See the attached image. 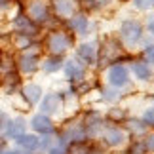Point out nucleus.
<instances>
[{
  "mask_svg": "<svg viewBox=\"0 0 154 154\" xmlns=\"http://www.w3.org/2000/svg\"><path fill=\"white\" fill-rule=\"evenodd\" d=\"M15 67H17V72L21 74H34L36 70L40 69V57L36 51H23L15 61Z\"/></svg>",
  "mask_w": 154,
  "mask_h": 154,
  "instance_id": "nucleus-8",
  "label": "nucleus"
},
{
  "mask_svg": "<svg viewBox=\"0 0 154 154\" xmlns=\"http://www.w3.org/2000/svg\"><path fill=\"white\" fill-rule=\"evenodd\" d=\"M27 15L32 23L40 27L51 21V8L46 0H31L27 6Z\"/></svg>",
  "mask_w": 154,
  "mask_h": 154,
  "instance_id": "nucleus-5",
  "label": "nucleus"
},
{
  "mask_svg": "<svg viewBox=\"0 0 154 154\" xmlns=\"http://www.w3.org/2000/svg\"><path fill=\"white\" fill-rule=\"evenodd\" d=\"M128 129L129 137H143V135L149 131V128L143 124L141 118H131V120H128V126H124Z\"/></svg>",
  "mask_w": 154,
  "mask_h": 154,
  "instance_id": "nucleus-21",
  "label": "nucleus"
},
{
  "mask_svg": "<svg viewBox=\"0 0 154 154\" xmlns=\"http://www.w3.org/2000/svg\"><path fill=\"white\" fill-rule=\"evenodd\" d=\"M27 128L29 124L23 116H15V118H10L8 124H6V133H4V139L6 141H15L19 135L27 133Z\"/></svg>",
  "mask_w": 154,
  "mask_h": 154,
  "instance_id": "nucleus-12",
  "label": "nucleus"
},
{
  "mask_svg": "<svg viewBox=\"0 0 154 154\" xmlns=\"http://www.w3.org/2000/svg\"><path fill=\"white\" fill-rule=\"evenodd\" d=\"M76 61H80L84 67L88 65H93L97 61V48L95 44H80L78 48H76Z\"/></svg>",
  "mask_w": 154,
  "mask_h": 154,
  "instance_id": "nucleus-17",
  "label": "nucleus"
},
{
  "mask_svg": "<svg viewBox=\"0 0 154 154\" xmlns=\"http://www.w3.org/2000/svg\"><path fill=\"white\" fill-rule=\"evenodd\" d=\"M67 25H69L70 31H72L74 34H78V36L90 34V17H88L86 14H74L72 17L67 19Z\"/></svg>",
  "mask_w": 154,
  "mask_h": 154,
  "instance_id": "nucleus-13",
  "label": "nucleus"
},
{
  "mask_svg": "<svg viewBox=\"0 0 154 154\" xmlns=\"http://www.w3.org/2000/svg\"><path fill=\"white\" fill-rule=\"evenodd\" d=\"M146 31H149V32L152 34V36H154V15L150 17L149 21H146Z\"/></svg>",
  "mask_w": 154,
  "mask_h": 154,
  "instance_id": "nucleus-31",
  "label": "nucleus"
},
{
  "mask_svg": "<svg viewBox=\"0 0 154 154\" xmlns=\"http://www.w3.org/2000/svg\"><path fill=\"white\" fill-rule=\"evenodd\" d=\"M105 120L109 124H122L128 120V112L120 109V106H112V109H109V112H106Z\"/></svg>",
  "mask_w": 154,
  "mask_h": 154,
  "instance_id": "nucleus-22",
  "label": "nucleus"
},
{
  "mask_svg": "<svg viewBox=\"0 0 154 154\" xmlns=\"http://www.w3.org/2000/svg\"><path fill=\"white\" fill-rule=\"evenodd\" d=\"M38 109L46 116L59 114L61 109H63V97H61V93H46V95H42V99H40V103H38Z\"/></svg>",
  "mask_w": 154,
  "mask_h": 154,
  "instance_id": "nucleus-10",
  "label": "nucleus"
},
{
  "mask_svg": "<svg viewBox=\"0 0 154 154\" xmlns=\"http://www.w3.org/2000/svg\"><path fill=\"white\" fill-rule=\"evenodd\" d=\"M11 27H14L15 34H27V36H32V38L38 34V25L29 19L25 11H17L14 21H11Z\"/></svg>",
  "mask_w": 154,
  "mask_h": 154,
  "instance_id": "nucleus-9",
  "label": "nucleus"
},
{
  "mask_svg": "<svg viewBox=\"0 0 154 154\" xmlns=\"http://www.w3.org/2000/svg\"><path fill=\"white\" fill-rule=\"evenodd\" d=\"M27 124L31 128V131L36 133V135H55V131H57V126L53 122V118L42 114V112L34 114Z\"/></svg>",
  "mask_w": 154,
  "mask_h": 154,
  "instance_id": "nucleus-6",
  "label": "nucleus"
},
{
  "mask_svg": "<svg viewBox=\"0 0 154 154\" xmlns=\"http://www.w3.org/2000/svg\"><path fill=\"white\" fill-rule=\"evenodd\" d=\"M50 8L59 19H69L76 14V0H51Z\"/></svg>",
  "mask_w": 154,
  "mask_h": 154,
  "instance_id": "nucleus-14",
  "label": "nucleus"
},
{
  "mask_svg": "<svg viewBox=\"0 0 154 154\" xmlns=\"http://www.w3.org/2000/svg\"><path fill=\"white\" fill-rule=\"evenodd\" d=\"M42 95H44L42 86L34 84V82H29V84H25L21 88V97L25 99V103L29 106H36L40 103V99H42Z\"/></svg>",
  "mask_w": 154,
  "mask_h": 154,
  "instance_id": "nucleus-15",
  "label": "nucleus"
},
{
  "mask_svg": "<svg viewBox=\"0 0 154 154\" xmlns=\"http://www.w3.org/2000/svg\"><path fill=\"white\" fill-rule=\"evenodd\" d=\"M8 120H10V116L6 114L4 110H0V143H4V133H6V124H8Z\"/></svg>",
  "mask_w": 154,
  "mask_h": 154,
  "instance_id": "nucleus-27",
  "label": "nucleus"
},
{
  "mask_svg": "<svg viewBox=\"0 0 154 154\" xmlns=\"http://www.w3.org/2000/svg\"><path fill=\"white\" fill-rule=\"evenodd\" d=\"M97 141H76L67 145L65 154H95Z\"/></svg>",
  "mask_w": 154,
  "mask_h": 154,
  "instance_id": "nucleus-19",
  "label": "nucleus"
},
{
  "mask_svg": "<svg viewBox=\"0 0 154 154\" xmlns=\"http://www.w3.org/2000/svg\"><path fill=\"white\" fill-rule=\"evenodd\" d=\"M122 154H124V152H122Z\"/></svg>",
  "mask_w": 154,
  "mask_h": 154,
  "instance_id": "nucleus-35",
  "label": "nucleus"
},
{
  "mask_svg": "<svg viewBox=\"0 0 154 154\" xmlns=\"http://www.w3.org/2000/svg\"><path fill=\"white\" fill-rule=\"evenodd\" d=\"M63 57H59V55H50V57H46L44 61H40V67H42V70L46 74H55L57 70H61L63 69Z\"/></svg>",
  "mask_w": 154,
  "mask_h": 154,
  "instance_id": "nucleus-20",
  "label": "nucleus"
},
{
  "mask_svg": "<svg viewBox=\"0 0 154 154\" xmlns=\"http://www.w3.org/2000/svg\"><path fill=\"white\" fill-rule=\"evenodd\" d=\"M129 139L131 137H129L128 129L124 126L106 122L101 135H99V139H97V143L101 145L103 149H106V150H124L126 145L129 143Z\"/></svg>",
  "mask_w": 154,
  "mask_h": 154,
  "instance_id": "nucleus-1",
  "label": "nucleus"
},
{
  "mask_svg": "<svg viewBox=\"0 0 154 154\" xmlns=\"http://www.w3.org/2000/svg\"><path fill=\"white\" fill-rule=\"evenodd\" d=\"M101 99L106 101V103H110V105H114V103H118L122 99V91L118 90V88H112V86L103 88L101 90Z\"/></svg>",
  "mask_w": 154,
  "mask_h": 154,
  "instance_id": "nucleus-23",
  "label": "nucleus"
},
{
  "mask_svg": "<svg viewBox=\"0 0 154 154\" xmlns=\"http://www.w3.org/2000/svg\"><path fill=\"white\" fill-rule=\"evenodd\" d=\"M44 46H46V50L50 51V55L63 57L65 53L74 46V38H72V34H69L67 31H59V29H55V31H50L48 34H46Z\"/></svg>",
  "mask_w": 154,
  "mask_h": 154,
  "instance_id": "nucleus-2",
  "label": "nucleus"
},
{
  "mask_svg": "<svg viewBox=\"0 0 154 154\" xmlns=\"http://www.w3.org/2000/svg\"><path fill=\"white\" fill-rule=\"evenodd\" d=\"M112 4V0H88V6L91 10H97V8H105V6Z\"/></svg>",
  "mask_w": 154,
  "mask_h": 154,
  "instance_id": "nucleus-30",
  "label": "nucleus"
},
{
  "mask_svg": "<svg viewBox=\"0 0 154 154\" xmlns=\"http://www.w3.org/2000/svg\"><path fill=\"white\" fill-rule=\"evenodd\" d=\"M2 63H4V59H2V50H0V67H2Z\"/></svg>",
  "mask_w": 154,
  "mask_h": 154,
  "instance_id": "nucleus-34",
  "label": "nucleus"
},
{
  "mask_svg": "<svg viewBox=\"0 0 154 154\" xmlns=\"http://www.w3.org/2000/svg\"><path fill=\"white\" fill-rule=\"evenodd\" d=\"M124 57V48L120 44V40L116 38H105L101 44V50H97V65L105 67L109 63H120V59Z\"/></svg>",
  "mask_w": 154,
  "mask_h": 154,
  "instance_id": "nucleus-3",
  "label": "nucleus"
},
{
  "mask_svg": "<svg viewBox=\"0 0 154 154\" xmlns=\"http://www.w3.org/2000/svg\"><path fill=\"white\" fill-rule=\"evenodd\" d=\"M106 82L112 88H124L129 84V69L122 63H112L106 70Z\"/></svg>",
  "mask_w": 154,
  "mask_h": 154,
  "instance_id": "nucleus-7",
  "label": "nucleus"
},
{
  "mask_svg": "<svg viewBox=\"0 0 154 154\" xmlns=\"http://www.w3.org/2000/svg\"><path fill=\"white\" fill-rule=\"evenodd\" d=\"M143 57H145V61L149 63V65L154 63V44H149V46L143 50Z\"/></svg>",
  "mask_w": 154,
  "mask_h": 154,
  "instance_id": "nucleus-29",
  "label": "nucleus"
},
{
  "mask_svg": "<svg viewBox=\"0 0 154 154\" xmlns=\"http://www.w3.org/2000/svg\"><path fill=\"white\" fill-rule=\"evenodd\" d=\"M63 70H65V76H67V80L70 84H80V82H84V78H86V67L80 61H76V59L65 61Z\"/></svg>",
  "mask_w": 154,
  "mask_h": 154,
  "instance_id": "nucleus-11",
  "label": "nucleus"
},
{
  "mask_svg": "<svg viewBox=\"0 0 154 154\" xmlns=\"http://www.w3.org/2000/svg\"><path fill=\"white\" fill-rule=\"evenodd\" d=\"M141 141H143V146H145V154H154V129L146 131L141 137Z\"/></svg>",
  "mask_w": 154,
  "mask_h": 154,
  "instance_id": "nucleus-25",
  "label": "nucleus"
},
{
  "mask_svg": "<svg viewBox=\"0 0 154 154\" xmlns=\"http://www.w3.org/2000/svg\"><path fill=\"white\" fill-rule=\"evenodd\" d=\"M118 34H120V40L128 46V48H133V46H137L141 40H143L145 27H143V23L139 19H131V17H129V19L122 21Z\"/></svg>",
  "mask_w": 154,
  "mask_h": 154,
  "instance_id": "nucleus-4",
  "label": "nucleus"
},
{
  "mask_svg": "<svg viewBox=\"0 0 154 154\" xmlns=\"http://www.w3.org/2000/svg\"><path fill=\"white\" fill-rule=\"evenodd\" d=\"M131 74H133L137 80H141V82H149V80H152V76H154L150 65L146 63L145 59L131 61Z\"/></svg>",
  "mask_w": 154,
  "mask_h": 154,
  "instance_id": "nucleus-18",
  "label": "nucleus"
},
{
  "mask_svg": "<svg viewBox=\"0 0 154 154\" xmlns=\"http://www.w3.org/2000/svg\"><path fill=\"white\" fill-rule=\"evenodd\" d=\"M133 6H135L137 10L146 11V10L154 8V0H133Z\"/></svg>",
  "mask_w": 154,
  "mask_h": 154,
  "instance_id": "nucleus-28",
  "label": "nucleus"
},
{
  "mask_svg": "<svg viewBox=\"0 0 154 154\" xmlns=\"http://www.w3.org/2000/svg\"><path fill=\"white\" fill-rule=\"evenodd\" d=\"M11 4V0H0V10H8Z\"/></svg>",
  "mask_w": 154,
  "mask_h": 154,
  "instance_id": "nucleus-33",
  "label": "nucleus"
},
{
  "mask_svg": "<svg viewBox=\"0 0 154 154\" xmlns=\"http://www.w3.org/2000/svg\"><path fill=\"white\" fill-rule=\"evenodd\" d=\"M48 154H65V149H61V146H57V145H53Z\"/></svg>",
  "mask_w": 154,
  "mask_h": 154,
  "instance_id": "nucleus-32",
  "label": "nucleus"
},
{
  "mask_svg": "<svg viewBox=\"0 0 154 154\" xmlns=\"http://www.w3.org/2000/svg\"><path fill=\"white\" fill-rule=\"evenodd\" d=\"M141 120H143V124L149 129H154V105L152 106H146L145 112L141 114Z\"/></svg>",
  "mask_w": 154,
  "mask_h": 154,
  "instance_id": "nucleus-26",
  "label": "nucleus"
},
{
  "mask_svg": "<svg viewBox=\"0 0 154 154\" xmlns=\"http://www.w3.org/2000/svg\"><path fill=\"white\" fill-rule=\"evenodd\" d=\"M38 145H40V135L36 133H23L19 135L15 141H14V146H17V149L25 150V152H38Z\"/></svg>",
  "mask_w": 154,
  "mask_h": 154,
  "instance_id": "nucleus-16",
  "label": "nucleus"
},
{
  "mask_svg": "<svg viewBox=\"0 0 154 154\" xmlns=\"http://www.w3.org/2000/svg\"><path fill=\"white\" fill-rule=\"evenodd\" d=\"M14 44H15V48H17V50H21V51H29L31 48H34V38H32V36H27V34H15Z\"/></svg>",
  "mask_w": 154,
  "mask_h": 154,
  "instance_id": "nucleus-24",
  "label": "nucleus"
}]
</instances>
